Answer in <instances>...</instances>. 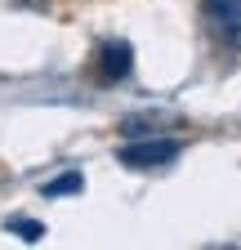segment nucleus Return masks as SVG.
Here are the masks:
<instances>
[{
  "label": "nucleus",
  "mask_w": 241,
  "mask_h": 250,
  "mask_svg": "<svg viewBox=\"0 0 241 250\" xmlns=\"http://www.w3.org/2000/svg\"><path fill=\"white\" fill-rule=\"evenodd\" d=\"M174 156H179V143H174V139H143V143L120 147V161L134 166V170H157V166H170Z\"/></svg>",
  "instance_id": "f257e3e1"
},
{
  "label": "nucleus",
  "mask_w": 241,
  "mask_h": 250,
  "mask_svg": "<svg viewBox=\"0 0 241 250\" xmlns=\"http://www.w3.org/2000/svg\"><path fill=\"white\" fill-rule=\"evenodd\" d=\"M205 14L215 18L219 36H223L228 45H241V0H210Z\"/></svg>",
  "instance_id": "f03ea898"
},
{
  "label": "nucleus",
  "mask_w": 241,
  "mask_h": 250,
  "mask_svg": "<svg viewBox=\"0 0 241 250\" xmlns=\"http://www.w3.org/2000/svg\"><path fill=\"white\" fill-rule=\"evenodd\" d=\"M76 188H80V174H63V179L45 183V197H63V192H76Z\"/></svg>",
  "instance_id": "7ed1b4c3"
},
{
  "label": "nucleus",
  "mask_w": 241,
  "mask_h": 250,
  "mask_svg": "<svg viewBox=\"0 0 241 250\" xmlns=\"http://www.w3.org/2000/svg\"><path fill=\"white\" fill-rule=\"evenodd\" d=\"M18 232H22V241H40L45 237V224H14Z\"/></svg>",
  "instance_id": "20e7f679"
}]
</instances>
